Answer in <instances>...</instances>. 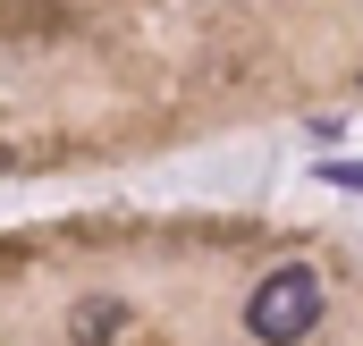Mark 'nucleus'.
<instances>
[{
	"label": "nucleus",
	"instance_id": "f257e3e1",
	"mask_svg": "<svg viewBox=\"0 0 363 346\" xmlns=\"http://www.w3.org/2000/svg\"><path fill=\"white\" fill-rule=\"evenodd\" d=\"M245 330L262 346H296L321 330V279L304 270V262H287V270H271L254 296H245Z\"/></svg>",
	"mask_w": 363,
	"mask_h": 346
},
{
	"label": "nucleus",
	"instance_id": "f03ea898",
	"mask_svg": "<svg viewBox=\"0 0 363 346\" xmlns=\"http://www.w3.org/2000/svg\"><path fill=\"white\" fill-rule=\"evenodd\" d=\"M68 330H77V338H110V330H118V304H110V296H101V304H77V321H68Z\"/></svg>",
	"mask_w": 363,
	"mask_h": 346
},
{
	"label": "nucleus",
	"instance_id": "7ed1b4c3",
	"mask_svg": "<svg viewBox=\"0 0 363 346\" xmlns=\"http://www.w3.org/2000/svg\"><path fill=\"white\" fill-rule=\"evenodd\" d=\"M321 177H330V186H363V169H355V161H321Z\"/></svg>",
	"mask_w": 363,
	"mask_h": 346
}]
</instances>
